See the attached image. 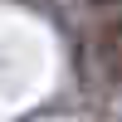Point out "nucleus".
Returning <instances> with one entry per match:
<instances>
[{"label":"nucleus","instance_id":"obj_1","mask_svg":"<svg viewBox=\"0 0 122 122\" xmlns=\"http://www.w3.org/2000/svg\"><path fill=\"white\" fill-rule=\"evenodd\" d=\"M93 5H103V0H93Z\"/></svg>","mask_w":122,"mask_h":122}]
</instances>
